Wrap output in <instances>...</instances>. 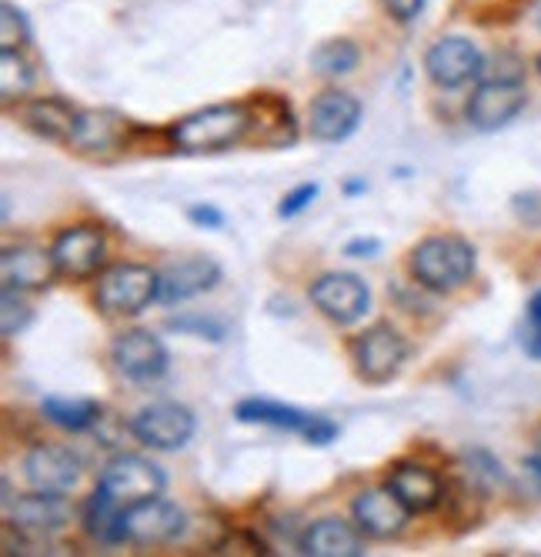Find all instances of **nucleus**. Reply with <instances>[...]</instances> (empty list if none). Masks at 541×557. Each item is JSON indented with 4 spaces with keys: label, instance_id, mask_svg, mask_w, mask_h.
<instances>
[{
    "label": "nucleus",
    "instance_id": "0eeeda50",
    "mask_svg": "<svg viewBox=\"0 0 541 557\" xmlns=\"http://www.w3.org/2000/svg\"><path fill=\"white\" fill-rule=\"evenodd\" d=\"M164 484H168L164 471L155 461L140 458V454H118L114 461L104 465L101 481H97V487L111 500H118L121 508H131V504L147 500V497H158Z\"/></svg>",
    "mask_w": 541,
    "mask_h": 557
},
{
    "label": "nucleus",
    "instance_id": "f257e3e1",
    "mask_svg": "<svg viewBox=\"0 0 541 557\" xmlns=\"http://www.w3.org/2000/svg\"><path fill=\"white\" fill-rule=\"evenodd\" d=\"M408 271L418 287L452 294L475 274V247L462 234H431L411 247Z\"/></svg>",
    "mask_w": 541,
    "mask_h": 557
},
{
    "label": "nucleus",
    "instance_id": "4468645a",
    "mask_svg": "<svg viewBox=\"0 0 541 557\" xmlns=\"http://www.w3.org/2000/svg\"><path fill=\"white\" fill-rule=\"evenodd\" d=\"M184 528H187V515L174 500H164L161 494L137 500L124 511V531H127V541L134 544H168L181 537Z\"/></svg>",
    "mask_w": 541,
    "mask_h": 557
},
{
    "label": "nucleus",
    "instance_id": "393cba45",
    "mask_svg": "<svg viewBox=\"0 0 541 557\" xmlns=\"http://www.w3.org/2000/svg\"><path fill=\"white\" fill-rule=\"evenodd\" d=\"M40 414L54 428L77 434V431H87L90 424H97V418H101V404L90 400V397H58V394H51V397H44Z\"/></svg>",
    "mask_w": 541,
    "mask_h": 557
},
{
    "label": "nucleus",
    "instance_id": "f8f14e48",
    "mask_svg": "<svg viewBox=\"0 0 541 557\" xmlns=\"http://www.w3.org/2000/svg\"><path fill=\"white\" fill-rule=\"evenodd\" d=\"M104 255H108L104 234H101V227H94V224H74V227L61 231L54 247H51L58 274H64L71 281L94 277L104 264Z\"/></svg>",
    "mask_w": 541,
    "mask_h": 557
},
{
    "label": "nucleus",
    "instance_id": "1a4fd4ad",
    "mask_svg": "<svg viewBox=\"0 0 541 557\" xmlns=\"http://www.w3.org/2000/svg\"><path fill=\"white\" fill-rule=\"evenodd\" d=\"M525 104H528V94H525L521 81L488 77L468 97V124L481 134L502 131L525 111Z\"/></svg>",
    "mask_w": 541,
    "mask_h": 557
},
{
    "label": "nucleus",
    "instance_id": "423d86ee",
    "mask_svg": "<svg viewBox=\"0 0 541 557\" xmlns=\"http://www.w3.org/2000/svg\"><path fill=\"white\" fill-rule=\"evenodd\" d=\"M111 364L131 384H155L168 374L171 358L158 334L144 327H131L111 341Z\"/></svg>",
    "mask_w": 541,
    "mask_h": 557
},
{
    "label": "nucleus",
    "instance_id": "f3484780",
    "mask_svg": "<svg viewBox=\"0 0 541 557\" xmlns=\"http://www.w3.org/2000/svg\"><path fill=\"white\" fill-rule=\"evenodd\" d=\"M58 268L51 250H40L34 244H17L4 247V258H0V277H4V290H44L54 281Z\"/></svg>",
    "mask_w": 541,
    "mask_h": 557
},
{
    "label": "nucleus",
    "instance_id": "4be33fe9",
    "mask_svg": "<svg viewBox=\"0 0 541 557\" xmlns=\"http://www.w3.org/2000/svg\"><path fill=\"white\" fill-rule=\"evenodd\" d=\"M361 528H352L341 518H321L305 531L302 550L311 557H361L365 554V541H361Z\"/></svg>",
    "mask_w": 541,
    "mask_h": 557
},
{
    "label": "nucleus",
    "instance_id": "f03ea898",
    "mask_svg": "<svg viewBox=\"0 0 541 557\" xmlns=\"http://www.w3.org/2000/svg\"><path fill=\"white\" fill-rule=\"evenodd\" d=\"M248 131H251L248 104H214L174 121L168 127V137L181 154H214V150L237 144Z\"/></svg>",
    "mask_w": 541,
    "mask_h": 557
},
{
    "label": "nucleus",
    "instance_id": "7ed1b4c3",
    "mask_svg": "<svg viewBox=\"0 0 541 557\" xmlns=\"http://www.w3.org/2000/svg\"><path fill=\"white\" fill-rule=\"evenodd\" d=\"M158 300V271L147 264H114L94 287V304L108 318H134Z\"/></svg>",
    "mask_w": 541,
    "mask_h": 557
},
{
    "label": "nucleus",
    "instance_id": "5701e85b",
    "mask_svg": "<svg viewBox=\"0 0 541 557\" xmlns=\"http://www.w3.org/2000/svg\"><path fill=\"white\" fill-rule=\"evenodd\" d=\"M77 114L81 111H74L61 97H37L24 104V124L44 140H54V144H71Z\"/></svg>",
    "mask_w": 541,
    "mask_h": 557
},
{
    "label": "nucleus",
    "instance_id": "473e14b6",
    "mask_svg": "<svg viewBox=\"0 0 541 557\" xmlns=\"http://www.w3.org/2000/svg\"><path fill=\"white\" fill-rule=\"evenodd\" d=\"M321 194V187L318 184H298L291 194H284V200H281V208H278V218H298L302 211H308V205L311 200Z\"/></svg>",
    "mask_w": 541,
    "mask_h": 557
},
{
    "label": "nucleus",
    "instance_id": "6e6552de",
    "mask_svg": "<svg viewBox=\"0 0 541 557\" xmlns=\"http://www.w3.org/2000/svg\"><path fill=\"white\" fill-rule=\"evenodd\" d=\"M311 304L331 324L348 327V324H355V321H361L368 314L371 290L352 271H331V274H321L311 284Z\"/></svg>",
    "mask_w": 541,
    "mask_h": 557
},
{
    "label": "nucleus",
    "instance_id": "f704fd0d",
    "mask_svg": "<svg viewBox=\"0 0 541 557\" xmlns=\"http://www.w3.org/2000/svg\"><path fill=\"white\" fill-rule=\"evenodd\" d=\"M187 218H190L194 224H201V227H211V231L224 227V214H221L214 205H190V208H187Z\"/></svg>",
    "mask_w": 541,
    "mask_h": 557
},
{
    "label": "nucleus",
    "instance_id": "7c9ffc66",
    "mask_svg": "<svg viewBox=\"0 0 541 557\" xmlns=\"http://www.w3.org/2000/svg\"><path fill=\"white\" fill-rule=\"evenodd\" d=\"M525 334H521V347L531 354L534 361H541V290L531 294L528 308H525Z\"/></svg>",
    "mask_w": 541,
    "mask_h": 557
},
{
    "label": "nucleus",
    "instance_id": "ddd939ff",
    "mask_svg": "<svg viewBox=\"0 0 541 557\" xmlns=\"http://www.w3.org/2000/svg\"><path fill=\"white\" fill-rule=\"evenodd\" d=\"M425 71L438 87H462L471 77L484 74V58L481 50L468 37H438L428 54H425Z\"/></svg>",
    "mask_w": 541,
    "mask_h": 557
},
{
    "label": "nucleus",
    "instance_id": "20e7f679",
    "mask_svg": "<svg viewBox=\"0 0 541 557\" xmlns=\"http://www.w3.org/2000/svg\"><path fill=\"white\" fill-rule=\"evenodd\" d=\"M234 418L241 424H265V428L302 434L315 447H324V444H331L337 437V424L331 418L308 414L302 408H291V404H278V400H265V397L241 400L237 408H234Z\"/></svg>",
    "mask_w": 541,
    "mask_h": 557
},
{
    "label": "nucleus",
    "instance_id": "dca6fc26",
    "mask_svg": "<svg viewBox=\"0 0 541 557\" xmlns=\"http://www.w3.org/2000/svg\"><path fill=\"white\" fill-rule=\"evenodd\" d=\"M11 508V528L27 534V537H51L67 528L71 521V504L64 494H40L34 491L30 497H21Z\"/></svg>",
    "mask_w": 541,
    "mask_h": 557
},
{
    "label": "nucleus",
    "instance_id": "a878e982",
    "mask_svg": "<svg viewBox=\"0 0 541 557\" xmlns=\"http://www.w3.org/2000/svg\"><path fill=\"white\" fill-rule=\"evenodd\" d=\"M361 61V50L352 44V40H324L321 47H315V54H311V67L321 74V77H344V74H352Z\"/></svg>",
    "mask_w": 541,
    "mask_h": 557
},
{
    "label": "nucleus",
    "instance_id": "2eb2a0df",
    "mask_svg": "<svg viewBox=\"0 0 541 557\" xmlns=\"http://www.w3.org/2000/svg\"><path fill=\"white\" fill-rule=\"evenodd\" d=\"M352 515H355V524L368 534V537H395L405 531L411 511L402 504V497L391 491L388 484L384 487H371V491H361L352 504Z\"/></svg>",
    "mask_w": 541,
    "mask_h": 557
},
{
    "label": "nucleus",
    "instance_id": "6ab92c4d",
    "mask_svg": "<svg viewBox=\"0 0 541 557\" xmlns=\"http://www.w3.org/2000/svg\"><path fill=\"white\" fill-rule=\"evenodd\" d=\"M221 281V268L211 258H184L158 271V300L161 304H181L205 290H211Z\"/></svg>",
    "mask_w": 541,
    "mask_h": 557
},
{
    "label": "nucleus",
    "instance_id": "c85d7f7f",
    "mask_svg": "<svg viewBox=\"0 0 541 557\" xmlns=\"http://www.w3.org/2000/svg\"><path fill=\"white\" fill-rule=\"evenodd\" d=\"M528 8V0H468V11L475 14V21H515L521 11Z\"/></svg>",
    "mask_w": 541,
    "mask_h": 557
},
{
    "label": "nucleus",
    "instance_id": "bb28decb",
    "mask_svg": "<svg viewBox=\"0 0 541 557\" xmlns=\"http://www.w3.org/2000/svg\"><path fill=\"white\" fill-rule=\"evenodd\" d=\"M30 84H34V67L27 64V58L21 50H4L0 54V97L17 100L30 90Z\"/></svg>",
    "mask_w": 541,
    "mask_h": 557
},
{
    "label": "nucleus",
    "instance_id": "9d476101",
    "mask_svg": "<svg viewBox=\"0 0 541 557\" xmlns=\"http://www.w3.org/2000/svg\"><path fill=\"white\" fill-rule=\"evenodd\" d=\"M131 434L155 450H177L194 437V414L184 404L155 400L131 418Z\"/></svg>",
    "mask_w": 541,
    "mask_h": 557
},
{
    "label": "nucleus",
    "instance_id": "9b49d317",
    "mask_svg": "<svg viewBox=\"0 0 541 557\" xmlns=\"http://www.w3.org/2000/svg\"><path fill=\"white\" fill-rule=\"evenodd\" d=\"M24 478H27L30 491L71 494L84 478V465L74 450H67L61 444H37L24 458Z\"/></svg>",
    "mask_w": 541,
    "mask_h": 557
},
{
    "label": "nucleus",
    "instance_id": "b1692460",
    "mask_svg": "<svg viewBox=\"0 0 541 557\" xmlns=\"http://www.w3.org/2000/svg\"><path fill=\"white\" fill-rule=\"evenodd\" d=\"M124 511L127 508H121L118 500H111L101 487H97L84 504V531L101 544H121V541H127Z\"/></svg>",
    "mask_w": 541,
    "mask_h": 557
},
{
    "label": "nucleus",
    "instance_id": "e433bc0d",
    "mask_svg": "<svg viewBox=\"0 0 541 557\" xmlns=\"http://www.w3.org/2000/svg\"><path fill=\"white\" fill-rule=\"evenodd\" d=\"M525 468H528V471H531V474L541 481V454H531V458L525 461Z\"/></svg>",
    "mask_w": 541,
    "mask_h": 557
},
{
    "label": "nucleus",
    "instance_id": "412c9836",
    "mask_svg": "<svg viewBox=\"0 0 541 557\" xmlns=\"http://www.w3.org/2000/svg\"><path fill=\"white\" fill-rule=\"evenodd\" d=\"M127 131L131 124L118 111H81L71 147L84 150V154H108V150H118L127 140Z\"/></svg>",
    "mask_w": 541,
    "mask_h": 557
},
{
    "label": "nucleus",
    "instance_id": "72a5a7b5",
    "mask_svg": "<svg viewBox=\"0 0 541 557\" xmlns=\"http://www.w3.org/2000/svg\"><path fill=\"white\" fill-rule=\"evenodd\" d=\"M421 4H425V0H381V8H384L391 17H395V21H402V24L415 21L418 11H421Z\"/></svg>",
    "mask_w": 541,
    "mask_h": 557
},
{
    "label": "nucleus",
    "instance_id": "39448f33",
    "mask_svg": "<svg viewBox=\"0 0 541 557\" xmlns=\"http://www.w3.org/2000/svg\"><path fill=\"white\" fill-rule=\"evenodd\" d=\"M352 361L365 384H388L391 377H398V371L408 361V341L391 324L378 321L355 337Z\"/></svg>",
    "mask_w": 541,
    "mask_h": 557
},
{
    "label": "nucleus",
    "instance_id": "cd10ccee",
    "mask_svg": "<svg viewBox=\"0 0 541 557\" xmlns=\"http://www.w3.org/2000/svg\"><path fill=\"white\" fill-rule=\"evenodd\" d=\"M27 324H30V308L21 297V290H4V300H0V331H4V337L21 334Z\"/></svg>",
    "mask_w": 541,
    "mask_h": 557
},
{
    "label": "nucleus",
    "instance_id": "c9c22d12",
    "mask_svg": "<svg viewBox=\"0 0 541 557\" xmlns=\"http://www.w3.org/2000/svg\"><path fill=\"white\" fill-rule=\"evenodd\" d=\"M378 250H381V244L371 237V240H352L348 247H344V255L348 258H371V255H378Z\"/></svg>",
    "mask_w": 541,
    "mask_h": 557
},
{
    "label": "nucleus",
    "instance_id": "c756f323",
    "mask_svg": "<svg viewBox=\"0 0 541 557\" xmlns=\"http://www.w3.org/2000/svg\"><path fill=\"white\" fill-rule=\"evenodd\" d=\"M0 14H4V17H0V47H4V50H21L30 40L24 14L14 4H8V0H4V8H0Z\"/></svg>",
    "mask_w": 541,
    "mask_h": 557
},
{
    "label": "nucleus",
    "instance_id": "2f4dec72",
    "mask_svg": "<svg viewBox=\"0 0 541 557\" xmlns=\"http://www.w3.org/2000/svg\"><path fill=\"white\" fill-rule=\"evenodd\" d=\"M512 214L525 227L541 231V190H518V194H512Z\"/></svg>",
    "mask_w": 541,
    "mask_h": 557
},
{
    "label": "nucleus",
    "instance_id": "4c0bfd02",
    "mask_svg": "<svg viewBox=\"0 0 541 557\" xmlns=\"http://www.w3.org/2000/svg\"><path fill=\"white\" fill-rule=\"evenodd\" d=\"M538 74H541V58H538Z\"/></svg>",
    "mask_w": 541,
    "mask_h": 557
},
{
    "label": "nucleus",
    "instance_id": "aec40b11",
    "mask_svg": "<svg viewBox=\"0 0 541 557\" xmlns=\"http://www.w3.org/2000/svg\"><path fill=\"white\" fill-rule=\"evenodd\" d=\"M388 487L402 497V504L411 511V515H428L434 511L441 497H445V487H441V478L425 468V465H415V461H402L391 468V478H388Z\"/></svg>",
    "mask_w": 541,
    "mask_h": 557
},
{
    "label": "nucleus",
    "instance_id": "a211bd4d",
    "mask_svg": "<svg viewBox=\"0 0 541 557\" xmlns=\"http://www.w3.org/2000/svg\"><path fill=\"white\" fill-rule=\"evenodd\" d=\"M361 124V100L344 90H324L311 104V137L337 144L352 137Z\"/></svg>",
    "mask_w": 541,
    "mask_h": 557
}]
</instances>
